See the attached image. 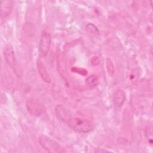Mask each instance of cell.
<instances>
[{
	"label": "cell",
	"mask_w": 153,
	"mask_h": 153,
	"mask_svg": "<svg viewBox=\"0 0 153 153\" xmlns=\"http://www.w3.org/2000/svg\"><path fill=\"white\" fill-rule=\"evenodd\" d=\"M51 45V36L50 33L46 31H43L39 43V50L42 56H46L49 51Z\"/></svg>",
	"instance_id": "5"
},
{
	"label": "cell",
	"mask_w": 153,
	"mask_h": 153,
	"mask_svg": "<svg viewBox=\"0 0 153 153\" xmlns=\"http://www.w3.org/2000/svg\"><path fill=\"white\" fill-rule=\"evenodd\" d=\"M94 25H93V24L91 23H89L88 25H87V29L88 31H90V32H96V31L98 32V30L97 29V28L94 26Z\"/></svg>",
	"instance_id": "12"
},
{
	"label": "cell",
	"mask_w": 153,
	"mask_h": 153,
	"mask_svg": "<svg viewBox=\"0 0 153 153\" xmlns=\"http://www.w3.org/2000/svg\"><path fill=\"white\" fill-rule=\"evenodd\" d=\"M126 100V94L122 90H117L113 94L112 101L114 104L117 107H121Z\"/></svg>",
	"instance_id": "9"
},
{
	"label": "cell",
	"mask_w": 153,
	"mask_h": 153,
	"mask_svg": "<svg viewBox=\"0 0 153 153\" xmlns=\"http://www.w3.org/2000/svg\"><path fill=\"white\" fill-rule=\"evenodd\" d=\"M26 105L28 112L34 116H40L45 111L43 105L39 100L35 99H27Z\"/></svg>",
	"instance_id": "4"
},
{
	"label": "cell",
	"mask_w": 153,
	"mask_h": 153,
	"mask_svg": "<svg viewBox=\"0 0 153 153\" xmlns=\"http://www.w3.org/2000/svg\"><path fill=\"white\" fill-rule=\"evenodd\" d=\"M106 68L109 74L113 76L115 75V68L112 60L109 58L106 59Z\"/></svg>",
	"instance_id": "11"
},
{
	"label": "cell",
	"mask_w": 153,
	"mask_h": 153,
	"mask_svg": "<svg viewBox=\"0 0 153 153\" xmlns=\"http://www.w3.org/2000/svg\"><path fill=\"white\" fill-rule=\"evenodd\" d=\"M14 2L13 1H1V18L4 19L11 13Z\"/></svg>",
	"instance_id": "7"
},
{
	"label": "cell",
	"mask_w": 153,
	"mask_h": 153,
	"mask_svg": "<svg viewBox=\"0 0 153 153\" xmlns=\"http://www.w3.org/2000/svg\"><path fill=\"white\" fill-rule=\"evenodd\" d=\"M4 56L8 65L14 71L18 76H20V71L16 60L14 51L11 45L7 46L4 50Z\"/></svg>",
	"instance_id": "3"
},
{
	"label": "cell",
	"mask_w": 153,
	"mask_h": 153,
	"mask_svg": "<svg viewBox=\"0 0 153 153\" xmlns=\"http://www.w3.org/2000/svg\"><path fill=\"white\" fill-rule=\"evenodd\" d=\"M37 69L42 79L46 83H50L51 82L50 75L48 73L44 63L40 59L37 61Z\"/></svg>",
	"instance_id": "8"
},
{
	"label": "cell",
	"mask_w": 153,
	"mask_h": 153,
	"mask_svg": "<svg viewBox=\"0 0 153 153\" xmlns=\"http://www.w3.org/2000/svg\"><path fill=\"white\" fill-rule=\"evenodd\" d=\"M66 124L72 130L79 133H88L94 128V124L88 120L72 116Z\"/></svg>",
	"instance_id": "1"
},
{
	"label": "cell",
	"mask_w": 153,
	"mask_h": 153,
	"mask_svg": "<svg viewBox=\"0 0 153 153\" xmlns=\"http://www.w3.org/2000/svg\"><path fill=\"white\" fill-rule=\"evenodd\" d=\"M55 112L58 118L66 124L72 117L70 111L62 105H58L56 106Z\"/></svg>",
	"instance_id": "6"
},
{
	"label": "cell",
	"mask_w": 153,
	"mask_h": 153,
	"mask_svg": "<svg viewBox=\"0 0 153 153\" xmlns=\"http://www.w3.org/2000/svg\"><path fill=\"white\" fill-rule=\"evenodd\" d=\"M85 83L90 87H94L98 85L99 80L96 75H91L86 78Z\"/></svg>",
	"instance_id": "10"
},
{
	"label": "cell",
	"mask_w": 153,
	"mask_h": 153,
	"mask_svg": "<svg viewBox=\"0 0 153 153\" xmlns=\"http://www.w3.org/2000/svg\"><path fill=\"white\" fill-rule=\"evenodd\" d=\"M39 142L41 146L50 152H64V149L56 141L50 138L41 135L39 138Z\"/></svg>",
	"instance_id": "2"
}]
</instances>
